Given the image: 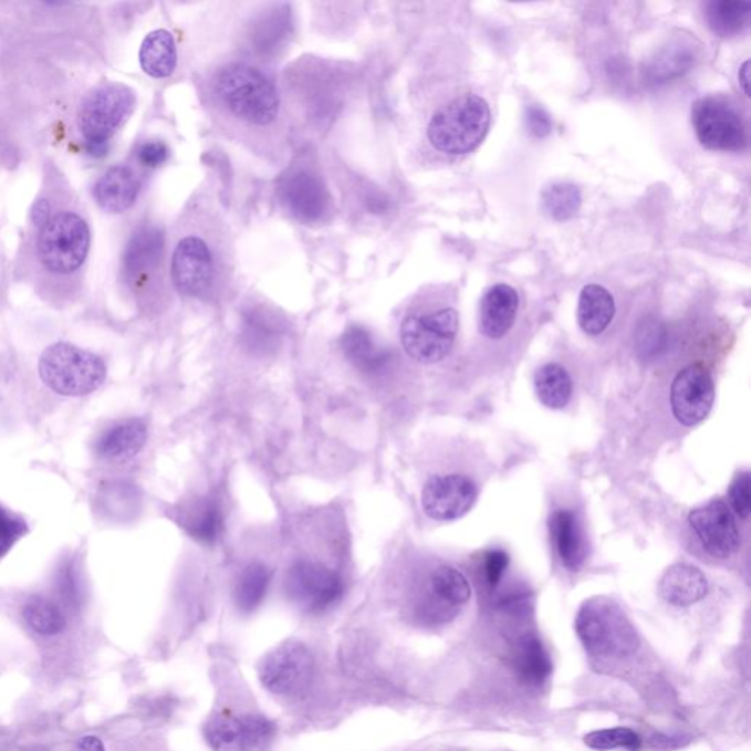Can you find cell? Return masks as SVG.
<instances>
[{"label":"cell","mask_w":751,"mask_h":751,"mask_svg":"<svg viewBox=\"0 0 751 751\" xmlns=\"http://www.w3.org/2000/svg\"><path fill=\"white\" fill-rule=\"evenodd\" d=\"M549 533L561 564L571 573L582 570L588 557V542L578 515L571 510L553 511Z\"/></svg>","instance_id":"obj_19"},{"label":"cell","mask_w":751,"mask_h":751,"mask_svg":"<svg viewBox=\"0 0 751 751\" xmlns=\"http://www.w3.org/2000/svg\"><path fill=\"white\" fill-rule=\"evenodd\" d=\"M534 386L543 406L552 410L564 408L573 394V380L569 372L556 363L539 368L534 376Z\"/></svg>","instance_id":"obj_30"},{"label":"cell","mask_w":751,"mask_h":751,"mask_svg":"<svg viewBox=\"0 0 751 751\" xmlns=\"http://www.w3.org/2000/svg\"><path fill=\"white\" fill-rule=\"evenodd\" d=\"M713 401V379L705 366L691 364L678 373L671 386V407L681 425H699L709 416Z\"/></svg>","instance_id":"obj_15"},{"label":"cell","mask_w":751,"mask_h":751,"mask_svg":"<svg viewBox=\"0 0 751 751\" xmlns=\"http://www.w3.org/2000/svg\"><path fill=\"white\" fill-rule=\"evenodd\" d=\"M692 125L701 146L710 150L740 152L748 146L743 116L727 98H700L692 107Z\"/></svg>","instance_id":"obj_9"},{"label":"cell","mask_w":751,"mask_h":751,"mask_svg":"<svg viewBox=\"0 0 751 751\" xmlns=\"http://www.w3.org/2000/svg\"><path fill=\"white\" fill-rule=\"evenodd\" d=\"M136 102L133 88L121 83L98 85L83 98L79 127L92 155H105L111 138L133 114Z\"/></svg>","instance_id":"obj_5"},{"label":"cell","mask_w":751,"mask_h":751,"mask_svg":"<svg viewBox=\"0 0 751 751\" xmlns=\"http://www.w3.org/2000/svg\"><path fill=\"white\" fill-rule=\"evenodd\" d=\"M56 588L66 605L71 606V608H79L81 604V584L79 574H76L71 562H64V565L58 571Z\"/></svg>","instance_id":"obj_37"},{"label":"cell","mask_w":751,"mask_h":751,"mask_svg":"<svg viewBox=\"0 0 751 751\" xmlns=\"http://www.w3.org/2000/svg\"><path fill=\"white\" fill-rule=\"evenodd\" d=\"M457 310L440 309L429 313H413L404 317L399 340L408 357L421 364H435L447 358L458 334Z\"/></svg>","instance_id":"obj_8"},{"label":"cell","mask_w":751,"mask_h":751,"mask_svg":"<svg viewBox=\"0 0 751 751\" xmlns=\"http://www.w3.org/2000/svg\"><path fill=\"white\" fill-rule=\"evenodd\" d=\"M340 344L346 362L368 379H384L393 368V351L377 344L367 327L350 326Z\"/></svg>","instance_id":"obj_18"},{"label":"cell","mask_w":751,"mask_h":751,"mask_svg":"<svg viewBox=\"0 0 751 751\" xmlns=\"http://www.w3.org/2000/svg\"><path fill=\"white\" fill-rule=\"evenodd\" d=\"M489 127L488 103L478 94H465L436 112L427 128V137L440 153L467 155L480 146Z\"/></svg>","instance_id":"obj_4"},{"label":"cell","mask_w":751,"mask_h":751,"mask_svg":"<svg viewBox=\"0 0 751 751\" xmlns=\"http://www.w3.org/2000/svg\"><path fill=\"white\" fill-rule=\"evenodd\" d=\"M139 190L137 174L127 165H115L94 186V199L106 213L121 215L136 205Z\"/></svg>","instance_id":"obj_22"},{"label":"cell","mask_w":751,"mask_h":751,"mask_svg":"<svg viewBox=\"0 0 751 751\" xmlns=\"http://www.w3.org/2000/svg\"><path fill=\"white\" fill-rule=\"evenodd\" d=\"M582 206V192L570 182L552 184L542 192V207L549 218L564 222L574 218Z\"/></svg>","instance_id":"obj_33"},{"label":"cell","mask_w":751,"mask_h":751,"mask_svg":"<svg viewBox=\"0 0 751 751\" xmlns=\"http://www.w3.org/2000/svg\"><path fill=\"white\" fill-rule=\"evenodd\" d=\"M615 316L613 294L601 285L583 288L578 300V325L587 335L596 336L606 331Z\"/></svg>","instance_id":"obj_27"},{"label":"cell","mask_w":751,"mask_h":751,"mask_svg":"<svg viewBox=\"0 0 751 751\" xmlns=\"http://www.w3.org/2000/svg\"><path fill=\"white\" fill-rule=\"evenodd\" d=\"M525 125L530 134L536 138H545L552 132L551 116L539 105H530L525 109Z\"/></svg>","instance_id":"obj_40"},{"label":"cell","mask_w":751,"mask_h":751,"mask_svg":"<svg viewBox=\"0 0 751 751\" xmlns=\"http://www.w3.org/2000/svg\"><path fill=\"white\" fill-rule=\"evenodd\" d=\"M178 64L177 43L168 30L152 31L139 48V65L152 79H168Z\"/></svg>","instance_id":"obj_26"},{"label":"cell","mask_w":751,"mask_h":751,"mask_svg":"<svg viewBox=\"0 0 751 751\" xmlns=\"http://www.w3.org/2000/svg\"><path fill=\"white\" fill-rule=\"evenodd\" d=\"M313 668L312 651L303 643L288 642L263 659L259 676L263 687L273 695L294 697L307 690Z\"/></svg>","instance_id":"obj_11"},{"label":"cell","mask_w":751,"mask_h":751,"mask_svg":"<svg viewBox=\"0 0 751 751\" xmlns=\"http://www.w3.org/2000/svg\"><path fill=\"white\" fill-rule=\"evenodd\" d=\"M517 667L524 680L534 684L545 681L552 671L547 651L536 638H529L521 645Z\"/></svg>","instance_id":"obj_34"},{"label":"cell","mask_w":751,"mask_h":751,"mask_svg":"<svg viewBox=\"0 0 751 751\" xmlns=\"http://www.w3.org/2000/svg\"><path fill=\"white\" fill-rule=\"evenodd\" d=\"M751 481L750 473H741L737 476L736 480L732 481L730 489V502L732 510L740 515L741 519L748 520L751 511V494H750Z\"/></svg>","instance_id":"obj_38"},{"label":"cell","mask_w":751,"mask_h":751,"mask_svg":"<svg viewBox=\"0 0 751 751\" xmlns=\"http://www.w3.org/2000/svg\"><path fill=\"white\" fill-rule=\"evenodd\" d=\"M300 534V545L288 560L283 586L290 601L309 614L334 608L345 595V536L340 529L312 521V533Z\"/></svg>","instance_id":"obj_1"},{"label":"cell","mask_w":751,"mask_h":751,"mask_svg":"<svg viewBox=\"0 0 751 751\" xmlns=\"http://www.w3.org/2000/svg\"><path fill=\"white\" fill-rule=\"evenodd\" d=\"M40 377L56 394L84 397L97 390L106 379V366L98 355L60 342L40 358Z\"/></svg>","instance_id":"obj_6"},{"label":"cell","mask_w":751,"mask_h":751,"mask_svg":"<svg viewBox=\"0 0 751 751\" xmlns=\"http://www.w3.org/2000/svg\"><path fill=\"white\" fill-rule=\"evenodd\" d=\"M659 592L668 604L690 606L703 599L708 593V580L696 566L677 564L664 574Z\"/></svg>","instance_id":"obj_25"},{"label":"cell","mask_w":751,"mask_h":751,"mask_svg":"<svg viewBox=\"0 0 751 751\" xmlns=\"http://www.w3.org/2000/svg\"><path fill=\"white\" fill-rule=\"evenodd\" d=\"M175 521L200 545L213 546L223 534L222 502L213 493L188 499L175 510Z\"/></svg>","instance_id":"obj_17"},{"label":"cell","mask_w":751,"mask_h":751,"mask_svg":"<svg viewBox=\"0 0 751 751\" xmlns=\"http://www.w3.org/2000/svg\"><path fill=\"white\" fill-rule=\"evenodd\" d=\"M34 220L40 229L49 222V204L46 201H39L38 206H35Z\"/></svg>","instance_id":"obj_44"},{"label":"cell","mask_w":751,"mask_h":751,"mask_svg":"<svg viewBox=\"0 0 751 751\" xmlns=\"http://www.w3.org/2000/svg\"><path fill=\"white\" fill-rule=\"evenodd\" d=\"M479 489L465 474H435L421 489V508L434 521H453L469 514L478 501Z\"/></svg>","instance_id":"obj_13"},{"label":"cell","mask_w":751,"mask_h":751,"mask_svg":"<svg viewBox=\"0 0 751 751\" xmlns=\"http://www.w3.org/2000/svg\"><path fill=\"white\" fill-rule=\"evenodd\" d=\"M665 331L663 325L656 321L643 323L638 330V346L646 351V354L656 353L663 345Z\"/></svg>","instance_id":"obj_42"},{"label":"cell","mask_w":751,"mask_h":751,"mask_svg":"<svg viewBox=\"0 0 751 751\" xmlns=\"http://www.w3.org/2000/svg\"><path fill=\"white\" fill-rule=\"evenodd\" d=\"M749 66L750 62L745 61L743 65H741L740 72H739V80L741 87H743L744 94H749Z\"/></svg>","instance_id":"obj_45"},{"label":"cell","mask_w":751,"mask_h":751,"mask_svg":"<svg viewBox=\"0 0 751 751\" xmlns=\"http://www.w3.org/2000/svg\"><path fill=\"white\" fill-rule=\"evenodd\" d=\"M575 632L588 654L597 658H625L640 643L624 609L605 596L584 602L575 618Z\"/></svg>","instance_id":"obj_3"},{"label":"cell","mask_w":751,"mask_h":751,"mask_svg":"<svg viewBox=\"0 0 751 751\" xmlns=\"http://www.w3.org/2000/svg\"><path fill=\"white\" fill-rule=\"evenodd\" d=\"M751 4L740 0H713L706 7V20L710 30L721 38H731L748 29Z\"/></svg>","instance_id":"obj_29"},{"label":"cell","mask_w":751,"mask_h":751,"mask_svg":"<svg viewBox=\"0 0 751 751\" xmlns=\"http://www.w3.org/2000/svg\"><path fill=\"white\" fill-rule=\"evenodd\" d=\"M697 46L695 39L676 38L660 48L643 66V80L651 87H658L681 79L695 66L697 61Z\"/></svg>","instance_id":"obj_20"},{"label":"cell","mask_w":751,"mask_h":751,"mask_svg":"<svg viewBox=\"0 0 751 751\" xmlns=\"http://www.w3.org/2000/svg\"><path fill=\"white\" fill-rule=\"evenodd\" d=\"M273 737V723L259 715H220L206 727L207 743L215 751H262Z\"/></svg>","instance_id":"obj_14"},{"label":"cell","mask_w":751,"mask_h":751,"mask_svg":"<svg viewBox=\"0 0 751 751\" xmlns=\"http://www.w3.org/2000/svg\"><path fill=\"white\" fill-rule=\"evenodd\" d=\"M169 155V147L159 139H148L139 146L137 152L139 164L147 168H159L168 161Z\"/></svg>","instance_id":"obj_39"},{"label":"cell","mask_w":751,"mask_h":751,"mask_svg":"<svg viewBox=\"0 0 751 751\" xmlns=\"http://www.w3.org/2000/svg\"><path fill=\"white\" fill-rule=\"evenodd\" d=\"M72 751H106L105 745L97 737H84L76 743Z\"/></svg>","instance_id":"obj_43"},{"label":"cell","mask_w":751,"mask_h":751,"mask_svg":"<svg viewBox=\"0 0 751 751\" xmlns=\"http://www.w3.org/2000/svg\"><path fill=\"white\" fill-rule=\"evenodd\" d=\"M278 197L288 213L300 223H325L334 211L326 184L309 169H292L283 175L278 182Z\"/></svg>","instance_id":"obj_10"},{"label":"cell","mask_w":751,"mask_h":751,"mask_svg":"<svg viewBox=\"0 0 751 751\" xmlns=\"http://www.w3.org/2000/svg\"><path fill=\"white\" fill-rule=\"evenodd\" d=\"M273 570L263 561L249 562L238 574L233 599L242 614L254 613L271 587Z\"/></svg>","instance_id":"obj_28"},{"label":"cell","mask_w":751,"mask_h":751,"mask_svg":"<svg viewBox=\"0 0 751 751\" xmlns=\"http://www.w3.org/2000/svg\"><path fill=\"white\" fill-rule=\"evenodd\" d=\"M691 529L695 530L701 545L719 560H727L740 549V532L734 515L723 501H712L708 505L697 508L688 515Z\"/></svg>","instance_id":"obj_16"},{"label":"cell","mask_w":751,"mask_h":751,"mask_svg":"<svg viewBox=\"0 0 751 751\" xmlns=\"http://www.w3.org/2000/svg\"><path fill=\"white\" fill-rule=\"evenodd\" d=\"M584 743L597 751L615 749L637 751L640 749V737L628 728H609V730L591 732L584 737Z\"/></svg>","instance_id":"obj_35"},{"label":"cell","mask_w":751,"mask_h":751,"mask_svg":"<svg viewBox=\"0 0 751 751\" xmlns=\"http://www.w3.org/2000/svg\"><path fill=\"white\" fill-rule=\"evenodd\" d=\"M170 277L179 294L206 300L215 283V260L207 242L196 236L182 238L175 247Z\"/></svg>","instance_id":"obj_12"},{"label":"cell","mask_w":751,"mask_h":751,"mask_svg":"<svg viewBox=\"0 0 751 751\" xmlns=\"http://www.w3.org/2000/svg\"><path fill=\"white\" fill-rule=\"evenodd\" d=\"M279 334L281 331H279L277 319L271 313L254 309L246 314L242 336H244L246 344L255 353H267L277 345Z\"/></svg>","instance_id":"obj_32"},{"label":"cell","mask_w":751,"mask_h":751,"mask_svg":"<svg viewBox=\"0 0 751 751\" xmlns=\"http://www.w3.org/2000/svg\"><path fill=\"white\" fill-rule=\"evenodd\" d=\"M164 232L156 227H143L133 233L124 254V272L129 281L139 282L159 268L164 258Z\"/></svg>","instance_id":"obj_23"},{"label":"cell","mask_w":751,"mask_h":751,"mask_svg":"<svg viewBox=\"0 0 751 751\" xmlns=\"http://www.w3.org/2000/svg\"><path fill=\"white\" fill-rule=\"evenodd\" d=\"M520 296L514 288L498 283L480 301L479 330L489 340H501L514 326Z\"/></svg>","instance_id":"obj_21"},{"label":"cell","mask_w":751,"mask_h":751,"mask_svg":"<svg viewBox=\"0 0 751 751\" xmlns=\"http://www.w3.org/2000/svg\"><path fill=\"white\" fill-rule=\"evenodd\" d=\"M510 564V557L503 551H490L486 553L484 574L489 586L497 587L505 574Z\"/></svg>","instance_id":"obj_41"},{"label":"cell","mask_w":751,"mask_h":751,"mask_svg":"<svg viewBox=\"0 0 751 751\" xmlns=\"http://www.w3.org/2000/svg\"><path fill=\"white\" fill-rule=\"evenodd\" d=\"M215 93L229 114L255 127L273 124L281 109V97L272 80L254 66L240 62L219 71Z\"/></svg>","instance_id":"obj_2"},{"label":"cell","mask_w":751,"mask_h":751,"mask_svg":"<svg viewBox=\"0 0 751 751\" xmlns=\"http://www.w3.org/2000/svg\"><path fill=\"white\" fill-rule=\"evenodd\" d=\"M27 524L11 512L0 507V557L8 555L9 551L22 536H25Z\"/></svg>","instance_id":"obj_36"},{"label":"cell","mask_w":751,"mask_h":751,"mask_svg":"<svg viewBox=\"0 0 751 751\" xmlns=\"http://www.w3.org/2000/svg\"><path fill=\"white\" fill-rule=\"evenodd\" d=\"M92 232L88 223L74 211H62L40 229L38 255L40 263L53 274L74 273L87 260Z\"/></svg>","instance_id":"obj_7"},{"label":"cell","mask_w":751,"mask_h":751,"mask_svg":"<svg viewBox=\"0 0 751 751\" xmlns=\"http://www.w3.org/2000/svg\"><path fill=\"white\" fill-rule=\"evenodd\" d=\"M22 615L29 627L40 636H55L65 628L64 613L55 602L46 597H33L27 602Z\"/></svg>","instance_id":"obj_31"},{"label":"cell","mask_w":751,"mask_h":751,"mask_svg":"<svg viewBox=\"0 0 751 751\" xmlns=\"http://www.w3.org/2000/svg\"><path fill=\"white\" fill-rule=\"evenodd\" d=\"M147 435V426L142 418L121 420L103 431L97 439L96 452L106 461L127 462L142 452Z\"/></svg>","instance_id":"obj_24"}]
</instances>
